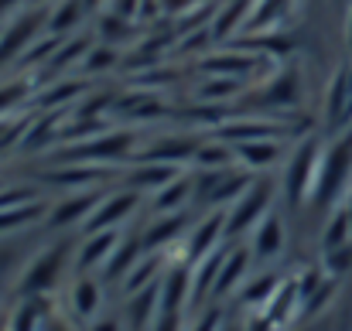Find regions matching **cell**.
<instances>
[{
	"label": "cell",
	"mask_w": 352,
	"mask_h": 331,
	"mask_svg": "<svg viewBox=\"0 0 352 331\" xmlns=\"http://www.w3.org/2000/svg\"><path fill=\"white\" fill-rule=\"evenodd\" d=\"M192 198H195V178L178 174L175 181H168L164 188H157V192H154V212H157V216L182 212Z\"/></svg>",
	"instance_id": "17"
},
{
	"label": "cell",
	"mask_w": 352,
	"mask_h": 331,
	"mask_svg": "<svg viewBox=\"0 0 352 331\" xmlns=\"http://www.w3.org/2000/svg\"><path fill=\"white\" fill-rule=\"evenodd\" d=\"M24 126H28L24 119H7V116L0 119V154H3L7 147H14V144L24 137Z\"/></svg>",
	"instance_id": "32"
},
{
	"label": "cell",
	"mask_w": 352,
	"mask_h": 331,
	"mask_svg": "<svg viewBox=\"0 0 352 331\" xmlns=\"http://www.w3.org/2000/svg\"><path fill=\"white\" fill-rule=\"evenodd\" d=\"M199 150V140H188V137H171V140H157L151 147H144L137 154L140 164H182V161H192Z\"/></svg>",
	"instance_id": "15"
},
{
	"label": "cell",
	"mask_w": 352,
	"mask_h": 331,
	"mask_svg": "<svg viewBox=\"0 0 352 331\" xmlns=\"http://www.w3.org/2000/svg\"><path fill=\"white\" fill-rule=\"evenodd\" d=\"M298 100V76L294 72H277L274 76V82L267 86V96H263V103H274V106H287V103H294Z\"/></svg>",
	"instance_id": "28"
},
{
	"label": "cell",
	"mask_w": 352,
	"mask_h": 331,
	"mask_svg": "<svg viewBox=\"0 0 352 331\" xmlns=\"http://www.w3.org/2000/svg\"><path fill=\"white\" fill-rule=\"evenodd\" d=\"M219 239H226V212H209L185 236V263H199L202 256L216 253Z\"/></svg>",
	"instance_id": "7"
},
{
	"label": "cell",
	"mask_w": 352,
	"mask_h": 331,
	"mask_svg": "<svg viewBox=\"0 0 352 331\" xmlns=\"http://www.w3.org/2000/svg\"><path fill=\"white\" fill-rule=\"evenodd\" d=\"M192 161L199 164V171H223V168H230L236 161V150L230 144H223V140H216V144H199V150H195Z\"/></svg>",
	"instance_id": "24"
},
{
	"label": "cell",
	"mask_w": 352,
	"mask_h": 331,
	"mask_svg": "<svg viewBox=\"0 0 352 331\" xmlns=\"http://www.w3.org/2000/svg\"><path fill=\"white\" fill-rule=\"evenodd\" d=\"M28 96V82H10V86H0V119L14 110L21 100Z\"/></svg>",
	"instance_id": "31"
},
{
	"label": "cell",
	"mask_w": 352,
	"mask_h": 331,
	"mask_svg": "<svg viewBox=\"0 0 352 331\" xmlns=\"http://www.w3.org/2000/svg\"><path fill=\"white\" fill-rule=\"evenodd\" d=\"M270 202H274V181H267V178L253 181L233 205H230V212H226V236H230V239H239V236L253 232V229L263 222L267 212H274Z\"/></svg>",
	"instance_id": "3"
},
{
	"label": "cell",
	"mask_w": 352,
	"mask_h": 331,
	"mask_svg": "<svg viewBox=\"0 0 352 331\" xmlns=\"http://www.w3.org/2000/svg\"><path fill=\"white\" fill-rule=\"evenodd\" d=\"M113 58H117V55H113L110 48H103V52H96L93 58L86 55V69H89V72H100V69H107V62H113Z\"/></svg>",
	"instance_id": "36"
},
{
	"label": "cell",
	"mask_w": 352,
	"mask_h": 331,
	"mask_svg": "<svg viewBox=\"0 0 352 331\" xmlns=\"http://www.w3.org/2000/svg\"><path fill=\"white\" fill-rule=\"evenodd\" d=\"M100 192H89V188H82V192H76V195H69V198H62V202H55L52 209H48V216L45 222L52 225V229H69V225H86V219L93 216V209L100 205Z\"/></svg>",
	"instance_id": "8"
},
{
	"label": "cell",
	"mask_w": 352,
	"mask_h": 331,
	"mask_svg": "<svg viewBox=\"0 0 352 331\" xmlns=\"http://www.w3.org/2000/svg\"><path fill=\"white\" fill-rule=\"evenodd\" d=\"M48 216V205H38V202H24V205H10V209H0V232H14V229H24L28 222Z\"/></svg>",
	"instance_id": "26"
},
{
	"label": "cell",
	"mask_w": 352,
	"mask_h": 331,
	"mask_svg": "<svg viewBox=\"0 0 352 331\" xmlns=\"http://www.w3.org/2000/svg\"><path fill=\"white\" fill-rule=\"evenodd\" d=\"M352 242V212L349 205H339L329 222H325V232H322V249H336V246H346Z\"/></svg>",
	"instance_id": "23"
},
{
	"label": "cell",
	"mask_w": 352,
	"mask_h": 331,
	"mask_svg": "<svg viewBox=\"0 0 352 331\" xmlns=\"http://www.w3.org/2000/svg\"><path fill=\"white\" fill-rule=\"evenodd\" d=\"M291 7H294V0H253L250 17H246V27H253V31H270V27H277L280 17H287Z\"/></svg>",
	"instance_id": "21"
},
{
	"label": "cell",
	"mask_w": 352,
	"mask_h": 331,
	"mask_svg": "<svg viewBox=\"0 0 352 331\" xmlns=\"http://www.w3.org/2000/svg\"><path fill=\"white\" fill-rule=\"evenodd\" d=\"M192 331H223V318H219V311H216V308H209V311L195 321V328Z\"/></svg>",
	"instance_id": "35"
},
{
	"label": "cell",
	"mask_w": 352,
	"mask_h": 331,
	"mask_svg": "<svg viewBox=\"0 0 352 331\" xmlns=\"http://www.w3.org/2000/svg\"><path fill=\"white\" fill-rule=\"evenodd\" d=\"M192 304V263H175L161 277V311H182Z\"/></svg>",
	"instance_id": "11"
},
{
	"label": "cell",
	"mask_w": 352,
	"mask_h": 331,
	"mask_svg": "<svg viewBox=\"0 0 352 331\" xmlns=\"http://www.w3.org/2000/svg\"><path fill=\"white\" fill-rule=\"evenodd\" d=\"M38 21H41L38 14H21L7 27H0V65L24 55V48H31V41L38 34Z\"/></svg>",
	"instance_id": "13"
},
{
	"label": "cell",
	"mask_w": 352,
	"mask_h": 331,
	"mask_svg": "<svg viewBox=\"0 0 352 331\" xmlns=\"http://www.w3.org/2000/svg\"><path fill=\"white\" fill-rule=\"evenodd\" d=\"M82 10H86V0H58V3L52 7V14H48V31H52L55 38L65 34V31H72V27L79 24Z\"/></svg>",
	"instance_id": "25"
},
{
	"label": "cell",
	"mask_w": 352,
	"mask_h": 331,
	"mask_svg": "<svg viewBox=\"0 0 352 331\" xmlns=\"http://www.w3.org/2000/svg\"><path fill=\"white\" fill-rule=\"evenodd\" d=\"M322 270H325L329 277H336V280H339L346 270H352V242H346V246H336V249H325Z\"/></svg>",
	"instance_id": "30"
},
{
	"label": "cell",
	"mask_w": 352,
	"mask_h": 331,
	"mask_svg": "<svg viewBox=\"0 0 352 331\" xmlns=\"http://www.w3.org/2000/svg\"><path fill=\"white\" fill-rule=\"evenodd\" d=\"M277 287H280V277H274V273H267V277H260V280H246V287H243V304L267 308L270 297L277 294Z\"/></svg>",
	"instance_id": "27"
},
{
	"label": "cell",
	"mask_w": 352,
	"mask_h": 331,
	"mask_svg": "<svg viewBox=\"0 0 352 331\" xmlns=\"http://www.w3.org/2000/svg\"><path fill=\"white\" fill-rule=\"evenodd\" d=\"M185 232H188V216L185 212H171V216H161L140 236V246H144V253H157V249L185 239Z\"/></svg>",
	"instance_id": "16"
},
{
	"label": "cell",
	"mask_w": 352,
	"mask_h": 331,
	"mask_svg": "<svg viewBox=\"0 0 352 331\" xmlns=\"http://www.w3.org/2000/svg\"><path fill=\"white\" fill-rule=\"evenodd\" d=\"M346 3H349V0H346Z\"/></svg>",
	"instance_id": "39"
},
{
	"label": "cell",
	"mask_w": 352,
	"mask_h": 331,
	"mask_svg": "<svg viewBox=\"0 0 352 331\" xmlns=\"http://www.w3.org/2000/svg\"><path fill=\"white\" fill-rule=\"evenodd\" d=\"M206 69L216 72V76H223V79L226 76H243V72L253 69V58H246V55H219V58H209Z\"/></svg>",
	"instance_id": "29"
},
{
	"label": "cell",
	"mask_w": 352,
	"mask_h": 331,
	"mask_svg": "<svg viewBox=\"0 0 352 331\" xmlns=\"http://www.w3.org/2000/svg\"><path fill=\"white\" fill-rule=\"evenodd\" d=\"M120 246V229H103V232H86V242L76 249V270L89 273V270H103Z\"/></svg>",
	"instance_id": "9"
},
{
	"label": "cell",
	"mask_w": 352,
	"mask_h": 331,
	"mask_svg": "<svg viewBox=\"0 0 352 331\" xmlns=\"http://www.w3.org/2000/svg\"><path fill=\"white\" fill-rule=\"evenodd\" d=\"M346 38H349V48H352V0H349V21H346Z\"/></svg>",
	"instance_id": "38"
},
{
	"label": "cell",
	"mask_w": 352,
	"mask_h": 331,
	"mask_svg": "<svg viewBox=\"0 0 352 331\" xmlns=\"http://www.w3.org/2000/svg\"><path fill=\"white\" fill-rule=\"evenodd\" d=\"M89 331H120V325H117V321H96Z\"/></svg>",
	"instance_id": "37"
},
{
	"label": "cell",
	"mask_w": 352,
	"mask_h": 331,
	"mask_svg": "<svg viewBox=\"0 0 352 331\" xmlns=\"http://www.w3.org/2000/svg\"><path fill=\"white\" fill-rule=\"evenodd\" d=\"M140 256H144V246H140V239H120V246L113 249L110 263L103 266V277H107V280H113V277H126Z\"/></svg>",
	"instance_id": "22"
},
{
	"label": "cell",
	"mask_w": 352,
	"mask_h": 331,
	"mask_svg": "<svg viewBox=\"0 0 352 331\" xmlns=\"http://www.w3.org/2000/svg\"><path fill=\"white\" fill-rule=\"evenodd\" d=\"M76 93H82V82L55 86V89H52V96H41V103H45V106H55V103H65V100H72Z\"/></svg>",
	"instance_id": "33"
},
{
	"label": "cell",
	"mask_w": 352,
	"mask_h": 331,
	"mask_svg": "<svg viewBox=\"0 0 352 331\" xmlns=\"http://www.w3.org/2000/svg\"><path fill=\"white\" fill-rule=\"evenodd\" d=\"M250 260H253L250 246H236V249H230V253L223 256L219 277H216V284H212V297H226V294H233V290H239V287L246 284Z\"/></svg>",
	"instance_id": "14"
},
{
	"label": "cell",
	"mask_w": 352,
	"mask_h": 331,
	"mask_svg": "<svg viewBox=\"0 0 352 331\" xmlns=\"http://www.w3.org/2000/svg\"><path fill=\"white\" fill-rule=\"evenodd\" d=\"M284 242H287V232H284V219L277 212H267L263 222L250 232V253L253 260L260 263H270L284 253Z\"/></svg>",
	"instance_id": "10"
},
{
	"label": "cell",
	"mask_w": 352,
	"mask_h": 331,
	"mask_svg": "<svg viewBox=\"0 0 352 331\" xmlns=\"http://www.w3.org/2000/svg\"><path fill=\"white\" fill-rule=\"evenodd\" d=\"M322 154H325V147L311 137V140H301L294 147V154L287 157L280 188H284V202L291 209L311 202V192H315V181H318V168H322Z\"/></svg>",
	"instance_id": "2"
},
{
	"label": "cell",
	"mask_w": 352,
	"mask_h": 331,
	"mask_svg": "<svg viewBox=\"0 0 352 331\" xmlns=\"http://www.w3.org/2000/svg\"><path fill=\"white\" fill-rule=\"evenodd\" d=\"M236 150V164L243 171H267L270 164H277L280 157V140L270 137V140H253V144H239Z\"/></svg>",
	"instance_id": "18"
},
{
	"label": "cell",
	"mask_w": 352,
	"mask_h": 331,
	"mask_svg": "<svg viewBox=\"0 0 352 331\" xmlns=\"http://www.w3.org/2000/svg\"><path fill=\"white\" fill-rule=\"evenodd\" d=\"M164 270H168V263H164L157 253H144V256L133 263V270L123 277V290L133 297V294H140V290L154 287V284L164 277Z\"/></svg>",
	"instance_id": "19"
},
{
	"label": "cell",
	"mask_w": 352,
	"mask_h": 331,
	"mask_svg": "<svg viewBox=\"0 0 352 331\" xmlns=\"http://www.w3.org/2000/svg\"><path fill=\"white\" fill-rule=\"evenodd\" d=\"M62 270H65V246L55 242V246L41 249V253L24 266V273H21V280H17V294H21V297H45L48 290L58 287Z\"/></svg>",
	"instance_id": "4"
},
{
	"label": "cell",
	"mask_w": 352,
	"mask_h": 331,
	"mask_svg": "<svg viewBox=\"0 0 352 331\" xmlns=\"http://www.w3.org/2000/svg\"><path fill=\"white\" fill-rule=\"evenodd\" d=\"M0 331H3V328H0Z\"/></svg>",
	"instance_id": "40"
},
{
	"label": "cell",
	"mask_w": 352,
	"mask_h": 331,
	"mask_svg": "<svg viewBox=\"0 0 352 331\" xmlns=\"http://www.w3.org/2000/svg\"><path fill=\"white\" fill-rule=\"evenodd\" d=\"M140 205V192L137 188H120L100 198V205L93 209V216L86 219V232H103V229H120V222L133 216V209Z\"/></svg>",
	"instance_id": "5"
},
{
	"label": "cell",
	"mask_w": 352,
	"mask_h": 331,
	"mask_svg": "<svg viewBox=\"0 0 352 331\" xmlns=\"http://www.w3.org/2000/svg\"><path fill=\"white\" fill-rule=\"evenodd\" d=\"M151 325H154V331H178L182 311H157V318H154Z\"/></svg>",
	"instance_id": "34"
},
{
	"label": "cell",
	"mask_w": 352,
	"mask_h": 331,
	"mask_svg": "<svg viewBox=\"0 0 352 331\" xmlns=\"http://www.w3.org/2000/svg\"><path fill=\"white\" fill-rule=\"evenodd\" d=\"M349 181H352V133H342L322 154V168H318V181H315L311 202L322 205V209H332L349 192Z\"/></svg>",
	"instance_id": "1"
},
{
	"label": "cell",
	"mask_w": 352,
	"mask_h": 331,
	"mask_svg": "<svg viewBox=\"0 0 352 331\" xmlns=\"http://www.w3.org/2000/svg\"><path fill=\"white\" fill-rule=\"evenodd\" d=\"M69 308L76 318L82 321H96L100 311H103V284L89 273H79L76 284L69 287Z\"/></svg>",
	"instance_id": "12"
},
{
	"label": "cell",
	"mask_w": 352,
	"mask_h": 331,
	"mask_svg": "<svg viewBox=\"0 0 352 331\" xmlns=\"http://www.w3.org/2000/svg\"><path fill=\"white\" fill-rule=\"evenodd\" d=\"M182 171L175 164H140L137 171H130L126 178V188H137V192H157L164 188L168 181H175Z\"/></svg>",
	"instance_id": "20"
},
{
	"label": "cell",
	"mask_w": 352,
	"mask_h": 331,
	"mask_svg": "<svg viewBox=\"0 0 352 331\" xmlns=\"http://www.w3.org/2000/svg\"><path fill=\"white\" fill-rule=\"evenodd\" d=\"M137 147V133L130 130H120V133H100L86 144H79L72 150V161H82V164H103V161H120V157H130Z\"/></svg>",
	"instance_id": "6"
}]
</instances>
